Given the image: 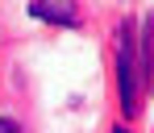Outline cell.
<instances>
[{"instance_id":"cell-1","label":"cell","mask_w":154,"mask_h":133,"mask_svg":"<svg viewBox=\"0 0 154 133\" xmlns=\"http://www.w3.org/2000/svg\"><path fill=\"white\" fill-rule=\"evenodd\" d=\"M117 87H121V108L133 116L137 112L142 71H137V58H133V33H129V25L117 29Z\"/></svg>"},{"instance_id":"cell-2","label":"cell","mask_w":154,"mask_h":133,"mask_svg":"<svg viewBox=\"0 0 154 133\" xmlns=\"http://www.w3.org/2000/svg\"><path fill=\"white\" fill-rule=\"evenodd\" d=\"M33 17L42 21H63V25H75V4H46V0H33L29 4Z\"/></svg>"},{"instance_id":"cell-3","label":"cell","mask_w":154,"mask_h":133,"mask_svg":"<svg viewBox=\"0 0 154 133\" xmlns=\"http://www.w3.org/2000/svg\"><path fill=\"white\" fill-rule=\"evenodd\" d=\"M0 133H21V125H17L13 116H0Z\"/></svg>"},{"instance_id":"cell-4","label":"cell","mask_w":154,"mask_h":133,"mask_svg":"<svg viewBox=\"0 0 154 133\" xmlns=\"http://www.w3.org/2000/svg\"><path fill=\"white\" fill-rule=\"evenodd\" d=\"M112 133H129V129H121V125H117V129H112Z\"/></svg>"}]
</instances>
